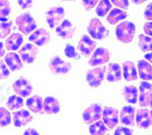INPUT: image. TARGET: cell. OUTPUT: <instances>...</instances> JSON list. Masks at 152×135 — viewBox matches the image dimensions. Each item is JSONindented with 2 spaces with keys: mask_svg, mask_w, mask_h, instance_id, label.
<instances>
[{
  "mask_svg": "<svg viewBox=\"0 0 152 135\" xmlns=\"http://www.w3.org/2000/svg\"><path fill=\"white\" fill-rule=\"evenodd\" d=\"M136 26L131 21H122L116 27V36L118 40L123 43H130L133 40Z\"/></svg>",
  "mask_w": 152,
  "mask_h": 135,
  "instance_id": "obj_1",
  "label": "cell"
},
{
  "mask_svg": "<svg viewBox=\"0 0 152 135\" xmlns=\"http://www.w3.org/2000/svg\"><path fill=\"white\" fill-rule=\"evenodd\" d=\"M15 24L21 34H24V35H29L37 29L36 19L28 12L19 14L15 19Z\"/></svg>",
  "mask_w": 152,
  "mask_h": 135,
  "instance_id": "obj_2",
  "label": "cell"
},
{
  "mask_svg": "<svg viewBox=\"0 0 152 135\" xmlns=\"http://www.w3.org/2000/svg\"><path fill=\"white\" fill-rule=\"evenodd\" d=\"M88 35L95 40H102L109 36V30L105 28V26L102 23L97 17H94L89 21L87 26Z\"/></svg>",
  "mask_w": 152,
  "mask_h": 135,
  "instance_id": "obj_3",
  "label": "cell"
},
{
  "mask_svg": "<svg viewBox=\"0 0 152 135\" xmlns=\"http://www.w3.org/2000/svg\"><path fill=\"white\" fill-rule=\"evenodd\" d=\"M105 70L107 68L104 66L100 67H94L90 70H88L85 75V80L88 86L91 88H97L102 85V81L104 80Z\"/></svg>",
  "mask_w": 152,
  "mask_h": 135,
  "instance_id": "obj_4",
  "label": "cell"
},
{
  "mask_svg": "<svg viewBox=\"0 0 152 135\" xmlns=\"http://www.w3.org/2000/svg\"><path fill=\"white\" fill-rule=\"evenodd\" d=\"M65 10L62 6H53L46 12V21L50 28H56L64 20Z\"/></svg>",
  "mask_w": 152,
  "mask_h": 135,
  "instance_id": "obj_5",
  "label": "cell"
},
{
  "mask_svg": "<svg viewBox=\"0 0 152 135\" xmlns=\"http://www.w3.org/2000/svg\"><path fill=\"white\" fill-rule=\"evenodd\" d=\"M72 69V65L69 62L62 60L59 56H53L49 62V70L55 76H61L69 73Z\"/></svg>",
  "mask_w": 152,
  "mask_h": 135,
  "instance_id": "obj_6",
  "label": "cell"
},
{
  "mask_svg": "<svg viewBox=\"0 0 152 135\" xmlns=\"http://www.w3.org/2000/svg\"><path fill=\"white\" fill-rule=\"evenodd\" d=\"M110 58H111L110 51L107 48L100 46V48H95V51L92 53L89 61H88V65L90 67H100V66L109 63Z\"/></svg>",
  "mask_w": 152,
  "mask_h": 135,
  "instance_id": "obj_7",
  "label": "cell"
},
{
  "mask_svg": "<svg viewBox=\"0 0 152 135\" xmlns=\"http://www.w3.org/2000/svg\"><path fill=\"white\" fill-rule=\"evenodd\" d=\"M38 53H39L38 46L31 43H24L18 50V56H20L23 63L28 64V65H31V64L35 62L37 56H38Z\"/></svg>",
  "mask_w": 152,
  "mask_h": 135,
  "instance_id": "obj_8",
  "label": "cell"
},
{
  "mask_svg": "<svg viewBox=\"0 0 152 135\" xmlns=\"http://www.w3.org/2000/svg\"><path fill=\"white\" fill-rule=\"evenodd\" d=\"M12 89L14 93L21 98H28L33 94L34 87L31 82L26 78H19L12 84Z\"/></svg>",
  "mask_w": 152,
  "mask_h": 135,
  "instance_id": "obj_9",
  "label": "cell"
},
{
  "mask_svg": "<svg viewBox=\"0 0 152 135\" xmlns=\"http://www.w3.org/2000/svg\"><path fill=\"white\" fill-rule=\"evenodd\" d=\"M102 107L100 104L94 103L91 104L89 107H87L86 109L82 113V119L86 124H92L94 122L99 121L102 118Z\"/></svg>",
  "mask_w": 152,
  "mask_h": 135,
  "instance_id": "obj_10",
  "label": "cell"
},
{
  "mask_svg": "<svg viewBox=\"0 0 152 135\" xmlns=\"http://www.w3.org/2000/svg\"><path fill=\"white\" fill-rule=\"evenodd\" d=\"M102 119L109 129L116 128L119 124V110L117 108L107 106L102 109Z\"/></svg>",
  "mask_w": 152,
  "mask_h": 135,
  "instance_id": "obj_11",
  "label": "cell"
},
{
  "mask_svg": "<svg viewBox=\"0 0 152 135\" xmlns=\"http://www.w3.org/2000/svg\"><path fill=\"white\" fill-rule=\"evenodd\" d=\"M95 48H96V43L88 34L82 35L78 41L77 50L80 55H82L83 56H86V58L90 56L95 51Z\"/></svg>",
  "mask_w": 152,
  "mask_h": 135,
  "instance_id": "obj_12",
  "label": "cell"
},
{
  "mask_svg": "<svg viewBox=\"0 0 152 135\" xmlns=\"http://www.w3.org/2000/svg\"><path fill=\"white\" fill-rule=\"evenodd\" d=\"M50 32L44 27L37 28L36 30H34L33 32L29 34L28 38V40L37 46H45L50 43Z\"/></svg>",
  "mask_w": 152,
  "mask_h": 135,
  "instance_id": "obj_13",
  "label": "cell"
},
{
  "mask_svg": "<svg viewBox=\"0 0 152 135\" xmlns=\"http://www.w3.org/2000/svg\"><path fill=\"white\" fill-rule=\"evenodd\" d=\"M152 95V84L143 81L139 86V105L142 108L150 107V99Z\"/></svg>",
  "mask_w": 152,
  "mask_h": 135,
  "instance_id": "obj_14",
  "label": "cell"
},
{
  "mask_svg": "<svg viewBox=\"0 0 152 135\" xmlns=\"http://www.w3.org/2000/svg\"><path fill=\"white\" fill-rule=\"evenodd\" d=\"M56 33L63 40H70L74 36L76 27L69 19H64L57 27L55 28Z\"/></svg>",
  "mask_w": 152,
  "mask_h": 135,
  "instance_id": "obj_15",
  "label": "cell"
},
{
  "mask_svg": "<svg viewBox=\"0 0 152 135\" xmlns=\"http://www.w3.org/2000/svg\"><path fill=\"white\" fill-rule=\"evenodd\" d=\"M123 78V71L122 66L118 63L109 64L107 70H105V79L110 83L119 82Z\"/></svg>",
  "mask_w": 152,
  "mask_h": 135,
  "instance_id": "obj_16",
  "label": "cell"
},
{
  "mask_svg": "<svg viewBox=\"0 0 152 135\" xmlns=\"http://www.w3.org/2000/svg\"><path fill=\"white\" fill-rule=\"evenodd\" d=\"M23 43V36L19 32L10 33L5 38L4 41V46L7 51H16L21 48Z\"/></svg>",
  "mask_w": 152,
  "mask_h": 135,
  "instance_id": "obj_17",
  "label": "cell"
},
{
  "mask_svg": "<svg viewBox=\"0 0 152 135\" xmlns=\"http://www.w3.org/2000/svg\"><path fill=\"white\" fill-rule=\"evenodd\" d=\"M4 63L6 64L7 68L11 72H16V71L21 70L23 67V63L21 61L20 56L15 51H9L4 56Z\"/></svg>",
  "mask_w": 152,
  "mask_h": 135,
  "instance_id": "obj_18",
  "label": "cell"
},
{
  "mask_svg": "<svg viewBox=\"0 0 152 135\" xmlns=\"http://www.w3.org/2000/svg\"><path fill=\"white\" fill-rule=\"evenodd\" d=\"M33 120V115L29 113L28 110H16L12 113V121L15 127H23L24 125H26L28 123Z\"/></svg>",
  "mask_w": 152,
  "mask_h": 135,
  "instance_id": "obj_19",
  "label": "cell"
},
{
  "mask_svg": "<svg viewBox=\"0 0 152 135\" xmlns=\"http://www.w3.org/2000/svg\"><path fill=\"white\" fill-rule=\"evenodd\" d=\"M135 115L136 110L133 106H124L120 112V121L125 126L133 127L135 125Z\"/></svg>",
  "mask_w": 152,
  "mask_h": 135,
  "instance_id": "obj_20",
  "label": "cell"
},
{
  "mask_svg": "<svg viewBox=\"0 0 152 135\" xmlns=\"http://www.w3.org/2000/svg\"><path fill=\"white\" fill-rule=\"evenodd\" d=\"M135 123L141 129H148L151 126L150 111L147 108H141L136 112Z\"/></svg>",
  "mask_w": 152,
  "mask_h": 135,
  "instance_id": "obj_21",
  "label": "cell"
},
{
  "mask_svg": "<svg viewBox=\"0 0 152 135\" xmlns=\"http://www.w3.org/2000/svg\"><path fill=\"white\" fill-rule=\"evenodd\" d=\"M122 71H123V78L127 82L138 80V72L135 64L131 61H125L122 64Z\"/></svg>",
  "mask_w": 152,
  "mask_h": 135,
  "instance_id": "obj_22",
  "label": "cell"
},
{
  "mask_svg": "<svg viewBox=\"0 0 152 135\" xmlns=\"http://www.w3.org/2000/svg\"><path fill=\"white\" fill-rule=\"evenodd\" d=\"M61 110L60 106V102L56 99L55 97L52 96H48L44 99L43 102V111L46 114L49 115H54V114H58Z\"/></svg>",
  "mask_w": 152,
  "mask_h": 135,
  "instance_id": "obj_23",
  "label": "cell"
},
{
  "mask_svg": "<svg viewBox=\"0 0 152 135\" xmlns=\"http://www.w3.org/2000/svg\"><path fill=\"white\" fill-rule=\"evenodd\" d=\"M137 70H138L137 71L138 76L141 80L146 81V82L152 80V66L146 60L138 61Z\"/></svg>",
  "mask_w": 152,
  "mask_h": 135,
  "instance_id": "obj_24",
  "label": "cell"
},
{
  "mask_svg": "<svg viewBox=\"0 0 152 135\" xmlns=\"http://www.w3.org/2000/svg\"><path fill=\"white\" fill-rule=\"evenodd\" d=\"M43 102L44 99L41 96L33 95L28 98L26 104L31 112L35 113V114H40V113L43 112Z\"/></svg>",
  "mask_w": 152,
  "mask_h": 135,
  "instance_id": "obj_25",
  "label": "cell"
},
{
  "mask_svg": "<svg viewBox=\"0 0 152 135\" xmlns=\"http://www.w3.org/2000/svg\"><path fill=\"white\" fill-rule=\"evenodd\" d=\"M127 17H128V13L126 10L120 8H112V10L107 15V20L110 24L115 25V24L124 21Z\"/></svg>",
  "mask_w": 152,
  "mask_h": 135,
  "instance_id": "obj_26",
  "label": "cell"
},
{
  "mask_svg": "<svg viewBox=\"0 0 152 135\" xmlns=\"http://www.w3.org/2000/svg\"><path fill=\"white\" fill-rule=\"evenodd\" d=\"M122 95L129 104H136L138 102V89L135 86H125Z\"/></svg>",
  "mask_w": 152,
  "mask_h": 135,
  "instance_id": "obj_27",
  "label": "cell"
},
{
  "mask_svg": "<svg viewBox=\"0 0 152 135\" xmlns=\"http://www.w3.org/2000/svg\"><path fill=\"white\" fill-rule=\"evenodd\" d=\"M23 105H24L23 98L19 97V96H18L16 94L15 95H11L6 101L7 109L11 110V111H16V110H19L20 108H23Z\"/></svg>",
  "mask_w": 152,
  "mask_h": 135,
  "instance_id": "obj_28",
  "label": "cell"
},
{
  "mask_svg": "<svg viewBox=\"0 0 152 135\" xmlns=\"http://www.w3.org/2000/svg\"><path fill=\"white\" fill-rule=\"evenodd\" d=\"M88 131L91 135H105L109 131V128L104 123V121L99 120V121L94 122V123L89 124Z\"/></svg>",
  "mask_w": 152,
  "mask_h": 135,
  "instance_id": "obj_29",
  "label": "cell"
},
{
  "mask_svg": "<svg viewBox=\"0 0 152 135\" xmlns=\"http://www.w3.org/2000/svg\"><path fill=\"white\" fill-rule=\"evenodd\" d=\"M112 10V2L110 0H99L95 6V13L99 17H104Z\"/></svg>",
  "mask_w": 152,
  "mask_h": 135,
  "instance_id": "obj_30",
  "label": "cell"
},
{
  "mask_svg": "<svg viewBox=\"0 0 152 135\" xmlns=\"http://www.w3.org/2000/svg\"><path fill=\"white\" fill-rule=\"evenodd\" d=\"M11 12V5L8 0H0V19L2 22L8 21V16Z\"/></svg>",
  "mask_w": 152,
  "mask_h": 135,
  "instance_id": "obj_31",
  "label": "cell"
},
{
  "mask_svg": "<svg viewBox=\"0 0 152 135\" xmlns=\"http://www.w3.org/2000/svg\"><path fill=\"white\" fill-rule=\"evenodd\" d=\"M139 48L144 53H151L152 51V38L146 34L139 35Z\"/></svg>",
  "mask_w": 152,
  "mask_h": 135,
  "instance_id": "obj_32",
  "label": "cell"
},
{
  "mask_svg": "<svg viewBox=\"0 0 152 135\" xmlns=\"http://www.w3.org/2000/svg\"><path fill=\"white\" fill-rule=\"evenodd\" d=\"M12 121V115L5 107H0V127H7Z\"/></svg>",
  "mask_w": 152,
  "mask_h": 135,
  "instance_id": "obj_33",
  "label": "cell"
},
{
  "mask_svg": "<svg viewBox=\"0 0 152 135\" xmlns=\"http://www.w3.org/2000/svg\"><path fill=\"white\" fill-rule=\"evenodd\" d=\"M12 21H6V22H0V40H4L11 32Z\"/></svg>",
  "mask_w": 152,
  "mask_h": 135,
  "instance_id": "obj_34",
  "label": "cell"
},
{
  "mask_svg": "<svg viewBox=\"0 0 152 135\" xmlns=\"http://www.w3.org/2000/svg\"><path fill=\"white\" fill-rule=\"evenodd\" d=\"M64 53H65V56L69 58H75V60H78V58H79V53H77L75 46L70 45V43H68V45H65Z\"/></svg>",
  "mask_w": 152,
  "mask_h": 135,
  "instance_id": "obj_35",
  "label": "cell"
},
{
  "mask_svg": "<svg viewBox=\"0 0 152 135\" xmlns=\"http://www.w3.org/2000/svg\"><path fill=\"white\" fill-rule=\"evenodd\" d=\"M9 75H10V71L7 68L6 64L0 60V80L6 79Z\"/></svg>",
  "mask_w": 152,
  "mask_h": 135,
  "instance_id": "obj_36",
  "label": "cell"
},
{
  "mask_svg": "<svg viewBox=\"0 0 152 135\" xmlns=\"http://www.w3.org/2000/svg\"><path fill=\"white\" fill-rule=\"evenodd\" d=\"M114 135H134V132H133V130L131 128H129V127L119 126L115 130Z\"/></svg>",
  "mask_w": 152,
  "mask_h": 135,
  "instance_id": "obj_37",
  "label": "cell"
},
{
  "mask_svg": "<svg viewBox=\"0 0 152 135\" xmlns=\"http://www.w3.org/2000/svg\"><path fill=\"white\" fill-rule=\"evenodd\" d=\"M112 2V4H114V6H116L117 8L123 9L126 10L129 7V0H110Z\"/></svg>",
  "mask_w": 152,
  "mask_h": 135,
  "instance_id": "obj_38",
  "label": "cell"
},
{
  "mask_svg": "<svg viewBox=\"0 0 152 135\" xmlns=\"http://www.w3.org/2000/svg\"><path fill=\"white\" fill-rule=\"evenodd\" d=\"M99 2V0H82V5L86 11H90L95 8V6L97 5Z\"/></svg>",
  "mask_w": 152,
  "mask_h": 135,
  "instance_id": "obj_39",
  "label": "cell"
},
{
  "mask_svg": "<svg viewBox=\"0 0 152 135\" xmlns=\"http://www.w3.org/2000/svg\"><path fill=\"white\" fill-rule=\"evenodd\" d=\"M18 3V5L20 6L21 9H28V8H31L33 6V3H34V0H16Z\"/></svg>",
  "mask_w": 152,
  "mask_h": 135,
  "instance_id": "obj_40",
  "label": "cell"
},
{
  "mask_svg": "<svg viewBox=\"0 0 152 135\" xmlns=\"http://www.w3.org/2000/svg\"><path fill=\"white\" fill-rule=\"evenodd\" d=\"M144 17L146 20L152 21V3H149L144 10Z\"/></svg>",
  "mask_w": 152,
  "mask_h": 135,
  "instance_id": "obj_41",
  "label": "cell"
},
{
  "mask_svg": "<svg viewBox=\"0 0 152 135\" xmlns=\"http://www.w3.org/2000/svg\"><path fill=\"white\" fill-rule=\"evenodd\" d=\"M143 31H144V34L152 38V21H148V22H146L144 24Z\"/></svg>",
  "mask_w": 152,
  "mask_h": 135,
  "instance_id": "obj_42",
  "label": "cell"
},
{
  "mask_svg": "<svg viewBox=\"0 0 152 135\" xmlns=\"http://www.w3.org/2000/svg\"><path fill=\"white\" fill-rule=\"evenodd\" d=\"M23 135H40L39 131L35 128H28L23 132Z\"/></svg>",
  "mask_w": 152,
  "mask_h": 135,
  "instance_id": "obj_43",
  "label": "cell"
},
{
  "mask_svg": "<svg viewBox=\"0 0 152 135\" xmlns=\"http://www.w3.org/2000/svg\"><path fill=\"white\" fill-rule=\"evenodd\" d=\"M144 60H146L150 65L152 66V51L151 53H146L145 56H144Z\"/></svg>",
  "mask_w": 152,
  "mask_h": 135,
  "instance_id": "obj_44",
  "label": "cell"
},
{
  "mask_svg": "<svg viewBox=\"0 0 152 135\" xmlns=\"http://www.w3.org/2000/svg\"><path fill=\"white\" fill-rule=\"evenodd\" d=\"M4 56H5V48H4V43H2V41H0V58Z\"/></svg>",
  "mask_w": 152,
  "mask_h": 135,
  "instance_id": "obj_45",
  "label": "cell"
},
{
  "mask_svg": "<svg viewBox=\"0 0 152 135\" xmlns=\"http://www.w3.org/2000/svg\"><path fill=\"white\" fill-rule=\"evenodd\" d=\"M131 1H132V3L135 4V5H140V4L146 2L147 0H131Z\"/></svg>",
  "mask_w": 152,
  "mask_h": 135,
  "instance_id": "obj_46",
  "label": "cell"
},
{
  "mask_svg": "<svg viewBox=\"0 0 152 135\" xmlns=\"http://www.w3.org/2000/svg\"><path fill=\"white\" fill-rule=\"evenodd\" d=\"M150 119H151V127H152V110L150 111Z\"/></svg>",
  "mask_w": 152,
  "mask_h": 135,
  "instance_id": "obj_47",
  "label": "cell"
},
{
  "mask_svg": "<svg viewBox=\"0 0 152 135\" xmlns=\"http://www.w3.org/2000/svg\"><path fill=\"white\" fill-rule=\"evenodd\" d=\"M150 107L152 108V95H151V99H150Z\"/></svg>",
  "mask_w": 152,
  "mask_h": 135,
  "instance_id": "obj_48",
  "label": "cell"
},
{
  "mask_svg": "<svg viewBox=\"0 0 152 135\" xmlns=\"http://www.w3.org/2000/svg\"><path fill=\"white\" fill-rule=\"evenodd\" d=\"M63 1H73V0H63Z\"/></svg>",
  "mask_w": 152,
  "mask_h": 135,
  "instance_id": "obj_49",
  "label": "cell"
},
{
  "mask_svg": "<svg viewBox=\"0 0 152 135\" xmlns=\"http://www.w3.org/2000/svg\"><path fill=\"white\" fill-rule=\"evenodd\" d=\"M105 135H111V134H105Z\"/></svg>",
  "mask_w": 152,
  "mask_h": 135,
  "instance_id": "obj_50",
  "label": "cell"
}]
</instances>
